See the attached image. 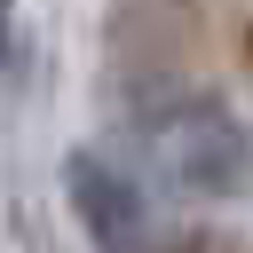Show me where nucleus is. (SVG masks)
I'll list each match as a JSON object with an SVG mask.
<instances>
[{"instance_id": "1", "label": "nucleus", "mask_w": 253, "mask_h": 253, "mask_svg": "<svg viewBox=\"0 0 253 253\" xmlns=\"http://www.w3.org/2000/svg\"><path fill=\"white\" fill-rule=\"evenodd\" d=\"M150 150H158V174L182 206H237L253 198V126L237 119L229 95L213 87H182L174 103H158L142 119Z\"/></svg>"}, {"instance_id": "2", "label": "nucleus", "mask_w": 253, "mask_h": 253, "mask_svg": "<svg viewBox=\"0 0 253 253\" xmlns=\"http://www.w3.org/2000/svg\"><path fill=\"white\" fill-rule=\"evenodd\" d=\"M55 190H63V213L79 221L87 253H150V198L103 142H71L55 158Z\"/></svg>"}]
</instances>
